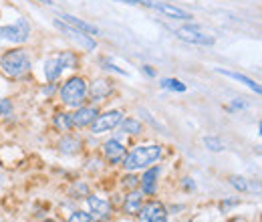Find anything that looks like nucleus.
I'll use <instances>...</instances> for the list:
<instances>
[{
  "instance_id": "obj_27",
  "label": "nucleus",
  "mask_w": 262,
  "mask_h": 222,
  "mask_svg": "<svg viewBox=\"0 0 262 222\" xmlns=\"http://www.w3.org/2000/svg\"><path fill=\"white\" fill-rule=\"evenodd\" d=\"M13 111V103L9 99H0V118L3 116H9Z\"/></svg>"
},
{
  "instance_id": "obj_33",
  "label": "nucleus",
  "mask_w": 262,
  "mask_h": 222,
  "mask_svg": "<svg viewBox=\"0 0 262 222\" xmlns=\"http://www.w3.org/2000/svg\"><path fill=\"white\" fill-rule=\"evenodd\" d=\"M39 3H45V5H53V0H39Z\"/></svg>"
},
{
  "instance_id": "obj_10",
  "label": "nucleus",
  "mask_w": 262,
  "mask_h": 222,
  "mask_svg": "<svg viewBox=\"0 0 262 222\" xmlns=\"http://www.w3.org/2000/svg\"><path fill=\"white\" fill-rule=\"evenodd\" d=\"M156 218H166V208L164 204L160 202H150L146 206L140 208V220L142 222H150V220H156Z\"/></svg>"
},
{
  "instance_id": "obj_15",
  "label": "nucleus",
  "mask_w": 262,
  "mask_h": 222,
  "mask_svg": "<svg viewBox=\"0 0 262 222\" xmlns=\"http://www.w3.org/2000/svg\"><path fill=\"white\" fill-rule=\"evenodd\" d=\"M218 73H222V75H226V77H230V79H236V81H240V83H244L248 89H252V91H256L258 95H262V85L260 83H256V81H252L250 77H246V75H242V73H234V71H226V69H218Z\"/></svg>"
},
{
  "instance_id": "obj_34",
  "label": "nucleus",
  "mask_w": 262,
  "mask_h": 222,
  "mask_svg": "<svg viewBox=\"0 0 262 222\" xmlns=\"http://www.w3.org/2000/svg\"><path fill=\"white\" fill-rule=\"evenodd\" d=\"M41 222H55V220H41Z\"/></svg>"
},
{
  "instance_id": "obj_6",
  "label": "nucleus",
  "mask_w": 262,
  "mask_h": 222,
  "mask_svg": "<svg viewBox=\"0 0 262 222\" xmlns=\"http://www.w3.org/2000/svg\"><path fill=\"white\" fill-rule=\"evenodd\" d=\"M121 122H123L121 111H117V109L115 111H107V114L95 118V122L91 124V130H93V134H103V132H109V130L117 128Z\"/></svg>"
},
{
  "instance_id": "obj_22",
  "label": "nucleus",
  "mask_w": 262,
  "mask_h": 222,
  "mask_svg": "<svg viewBox=\"0 0 262 222\" xmlns=\"http://www.w3.org/2000/svg\"><path fill=\"white\" fill-rule=\"evenodd\" d=\"M121 130L125 134H140L142 132V124L138 120H123L121 122Z\"/></svg>"
},
{
  "instance_id": "obj_30",
  "label": "nucleus",
  "mask_w": 262,
  "mask_h": 222,
  "mask_svg": "<svg viewBox=\"0 0 262 222\" xmlns=\"http://www.w3.org/2000/svg\"><path fill=\"white\" fill-rule=\"evenodd\" d=\"M242 107H244V103H240V101H234L230 109H242Z\"/></svg>"
},
{
  "instance_id": "obj_17",
  "label": "nucleus",
  "mask_w": 262,
  "mask_h": 222,
  "mask_svg": "<svg viewBox=\"0 0 262 222\" xmlns=\"http://www.w3.org/2000/svg\"><path fill=\"white\" fill-rule=\"evenodd\" d=\"M160 176V170L158 168H152L144 174L142 178V188H144V194H154L156 192V180Z\"/></svg>"
},
{
  "instance_id": "obj_35",
  "label": "nucleus",
  "mask_w": 262,
  "mask_h": 222,
  "mask_svg": "<svg viewBox=\"0 0 262 222\" xmlns=\"http://www.w3.org/2000/svg\"><path fill=\"white\" fill-rule=\"evenodd\" d=\"M260 132H262V124H260Z\"/></svg>"
},
{
  "instance_id": "obj_14",
  "label": "nucleus",
  "mask_w": 262,
  "mask_h": 222,
  "mask_svg": "<svg viewBox=\"0 0 262 222\" xmlns=\"http://www.w3.org/2000/svg\"><path fill=\"white\" fill-rule=\"evenodd\" d=\"M103 148H105V156H107L111 162H121V160L125 158V148H123V144L117 142V140H109Z\"/></svg>"
},
{
  "instance_id": "obj_12",
  "label": "nucleus",
  "mask_w": 262,
  "mask_h": 222,
  "mask_svg": "<svg viewBox=\"0 0 262 222\" xmlns=\"http://www.w3.org/2000/svg\"><path fill=\"white\" fill-rule=\"evenodd\" d=\"M59 19H61L63 23L71 25L73 29L81 31V33H87V35H99V29H97V27H93V25H89V23H85V21H81V19L73 17V15H61Z\"/></svg>"
},
{
  "instance_id": "obj_16",
  "label": "nucleus",
  "mask_w": 262,
  "mask_h": 222,
  "mask_svg": "<svg viewBox=\"0 0 262 222\" xmlns=\"http://www.w3.org/2000/svg\"><path fill=\"white\" fill-rule=\"evenodd\" d=\"M89 93H91V97H93L95 101H101V99H105V97L111 93V85H109V81L97 79V81H93V83H91Z\"/></svg>"
},
{
  "instance_id": "obj_8",
  "label": "nucleus",
  "mask_w": 262,
  "mask_h": 222,
  "mask_svg": "<svg viewBox=\"0 0 262 222\" xmlns=\"http://www.w3.org/2000/svg\"><path fill=\"white\" fill-rule=\"evenodd\" d=\"M148 7L158 9L160 13H164V15L170 17V19H176V21H190V19H192L190 13H186L184 9L174 7V5H170V3H150V0H148Z\"/></svg>"
},
{
  "instance_id": "obj_20",
  "label": "nucleus",
  "mask_w": 262,
  "mask_h": 222,
  "mask_svg": "<svg viewBox=\"0 0 262 222\" xmlns=\"http://www.w3.org/2000/svg\"><path fill=\"white\" fill-rule=\"evenodd\" d=\"M57 57L61 59V63H63V67H65V69H77V65H79L77 55H75V53H71V51H63V53H59Z\"/></svg>"
},
{
  "instance_id": "obj_9",
  "label": "nucleus",
  "mask_w": 262,
  "mask_h": 222,
  "mask_svg": "<svg viewBox=\"0 0 262 222\" xmlns=\"http://www.w3.org/2000/svg\"><path fill=\"white\" fill-rule=\"evenodd\" d=\"M97 116H99V114H97V109H95V107H79L71 118H73V126H77V128H85V126H91V124L95 122Z\"/></svg>"
},
{
  "instance_id": "obj_2",
  "label": "nucleus",
  "mask_w": 262,
  "mask_h": 222,
  "mask_svg": "<svg viewBox=\"0 0 262 222\" xmlns=\"http://www.w3.org/2000/svg\"><path fill=\"white\" fill-rule=\"evenodd\" d=\"M160 156H162L160 146H140V148H134L123 158V166L129 172H136V170H142V168L158 162Z\"/></svg>"
},
{
  "instance_id": "obj_31",
  "label": "nucleus",
  "mask_w": 262,
  "mask_h": 222,
  "mask_svg": "<svg viewBox=\"0 0 262 222\" xmlns=\"http://www.w3.org/2000/svg\"><path fill=\"white\" fill-rule=\"evenodd\" d=\"M184 186H186L188 190H194V182H190V178H186V182H184Z\"/></svg>"
},
{
  "instance_id": "obj_23",
  "label": "nucleus",
  "mask_w": 262,
  "mask_h": 222,
  "mask_svg": "<svg viewBox=\"0 0 262 222\" xmlns=\"http://www.w3.org/2000/svg\"><path fill=\"white\" fill-rule=\"evenodd\" d=\"M55 124H57L59 130H71L73 128V118L69 114H59L55 118Z\"/></svg>"
},
{
  "instance_id": "obj_28",
  "label": "nucleus",
  "mask_w": 262,
  "mask_h": 222,
  "mask_svg": "<svg viewBox=\"0 0 262 222\" xmlns=\"http://www.w3.org/2000/svg\"><path fill=\"white\" fill-rule=\"evenodd\" d=\"M103 65H105V69H109V71H115V73H119V75H125V71H123V69H119V67L111 65L109 61H103Z\"/></svg>"
},
{
  "instance_id": "obj_21",
  "label": "nucleus",
  "mask_w": 262,
  "mask_h": 222,
  "mask_svg": "<svg viewBox=\"0 0 262 222\" xmlns=\"http://www.w3.org/2000/svg\"><path fill=\"white\" fill-rule=\"evenodd\" d=\"M162 87H164V89H170V91H178V93H184V91H186V85H184L180 79H162Z\"/></svg>"
},
{
  "instance_id": "obj_5",
  "label": "nucleus",
  "mask_w": 262,
  "mask_h": 222,
  "mask_svg": "<svg viewBox=\"0 0 262 222\" xmlns=\"http://www.w3.org/2000/svg\"><path fill=\"white\" fill-rule=\"evenodd\" d=\"M55 27L57 29H61L71 41H75L79 47H83L85 51H95L97 49V43H95V39L91 37V35H87V33H81V31H77V29H73L71 25H67V23H63V21H55Z\"/></svg>"
},
{
  "instance_id": "obj_1",
  "label": "nucleus",
  "mask_w": 262,
  "mask_h": 222,
  "mask_svg": "<svg viewBox=\"0 0 262 222\" xmlns=\"http://www.w3.org/2000/svg\"><path fill=\"white\" fill-rule=\"evenodd\" d=\"M0 69L11 79H21L31 71V59L23 49H13L0 57Z\"/></svg>"
},
{
  "instance_id": "obj_11",
  "label": "nucleus",
  "mask_w": 262,
  "mask_h": 222,
  "mask_svg": "<svg viewBox=\"0 0 262 222\" xmlns=\"http://www.w3.org/2000/svg\"><path fill=\"white\" fill-rule=\"evenodd\" d=\"M87 204H89V210L93 212L91 216H95V218H107L111 214V204L101 200V198H97V196H89Z\"/></svg>"
},
{
  "instance_id": "obj_24",
  "label": "nucleus",
  "mask_w": 262,
  "mask_h": 222,
  "mask_svg": "<svg viewBox=\"0 0 262 222\" xmlns=\"http://www.w3.org/2000/svg\"><path fill=\"white\" fill-rule=\"evenodd\" d=\"M91 220H93V216L89 212H83V210H77L69 216V222H91Z\"/></svg>"
},
{
  "instance_id": "obj_4",
  "label": "nucleus",
  "mask_w": 262,
  "mask_h": 222,
  "mask_svg": "<svg viewBox=\"0 0 262 222\" xmlns=\"http://www.w3.org/2000/svg\"><path fill=\"white\" fill-rule=\"evenodd\" d=\"M31 37V25L27 19H19L15 25H9V27H0V39L3 41H9V43H27Z\"/></svg>"
},
{
  "instance_id": "obj_3",
  "label": "nucleus",
  "mask_w": 262,
  "mask_h": 222,
  "mask_svg": "<svg viewBox=\"0 0 262 222\" xmlns=\"http://www.w3.org/2000/svg\"><path fill=\"white\" fill-rule=\"evenodd\" d=\"M85 97H87V83L81 77H71L61 87V99L65 105L79 107L85 101Z\"/></svg>"
},
{
  "instance_id": "obj_7",
  "label": "nucleus",
  "mask_w": 262,
  "mask_h": 222,
  "mask_svg": "<svg viewBox=\"0 0 262 222\" xmlns=\"http://www.w3.org/2000/svg\"><path fill=\"white\" fill-rule=\"evenodd\" d=\"M176 35H178V39H182V41H186V43H192V45H206V47L214 45V39H212L210 35H204V33H202L200 29H196V27L178 29Z\"/></svg>"
},
{
  "instance_id": "obj_29",
  "label": "nucleus",
  "mask_w": 262,
  "mask_h": 222,
  "mask_svg": "<svg viewBox=\"0 0 262 222\" xmlns=\"http://www.w3.org/2000/svg\"><path fill=\"white\" fill-rule=\"evenodd\" d=\"M144 71H146V75H150V77H156V71H154L150 65H146V67H144Z\"/></svg>"
},
{
  "instance_id": "obj_19",
  "label": "nucleus",
  "mask_w": 262,
  "mask_h": 222,
  "mask_svg": "<svg viewBox=\"0 0 262 222\" xmlns=\"http://www.w3.org/2000/svg\"><path fill=\"white\" fill-rule=\"evenodd\" d=\"M59 148H61V152L63 154H75V152H79V148H81V142L77 140V138H65V140H61V144H59Z\"/></svg>"
},
{
  "instance_id": "obj_25",
  "label": "nucleus",
  "mask_w": 262,
  "mask_h": 222,
  "mask_svg": "<svg viewBox=\"0 0 262 222\" xmlns=\"http://www.w3.org/2000/svg\"><path fill=\"white\" fill-rule=\"evenodd\" d=\"M204 144H206V148L212 150V152H222V150H224V144H222L218 138H206Z\"/></svg>"
},
{
  "instance_id": "obj_13",
  "label": "nucleus",
  "mask_w": 262,
  "mask_h": 222,
  "mask_svg": "<svg viewBox=\"0 0 262 222\" xmlns=\"http://www.w3.org/2000/svg\"><path fill=\"white\" fill-rule=\"evenodd\" d=\"M63 69H65V67H63V63H61L59 57L47 59V63H45V77H47V81H49V83H55V81L61 77Z\"/></svg>"
},
{
  "instance_id": "obj_32",
  "label": "nucleus",
  "mask_w": 262,
  "mask_h": 222,
  "mask_svg": "<svg viewBox=\"0 0 262 222\" xmlns=\"http://www.w3.org/2000/svg\"><path fill=\"white\" fill-rule=\"evenodd\" d=\"M150 222H168L166 218H156V220H150Z\"/></svg>"
},
{
  "instance_id": "obj_36",
  "label": "nucleus",
  "mask_w": 262,
  "mask_h": 222,
  "mask_svg": "<svg viewBox=\"0 0 262 222\" xmlns=\"http://www.w3.org/2000/svg\"><path fill=\"white\" fill-rule=\"evenodd\" d=\"M260 136H262V132H260Z\"/></svg>"
},
{
  "instance_id": "obj_18",
  "label": "nucleus",
  "mask_w": 262,
  "mask_h": 222,
  "mask_svg": "<svg viewBox=\"0 0 262 222\" xmlns=\"http://www.w3.org/2000/svg\"><path fill=\"white\" fill-rule=\"evenodd\" d=\"M125 212L127 214H138L140 212V208H142V196L138 194V192H131L129 196H127V200H125Z\"/></svg>"
},
{
  "instance_id": "obj_26",
  "label": "nucleus",
  "mask_w": 262,
  "mask_h": 222,
  "mask_svg": "<svg viewBox=\"0 0 262 222\" xmlns=\"http://www.w3.org/2000/svg\"><path fill=\"white\" fill-rule=\"evenodd\" d=\"M230 184H232L236 190H240V192H246V190H248V182H246L244 178H240V176H232V178H230Z\"/></svg>"
}]
</instances>
